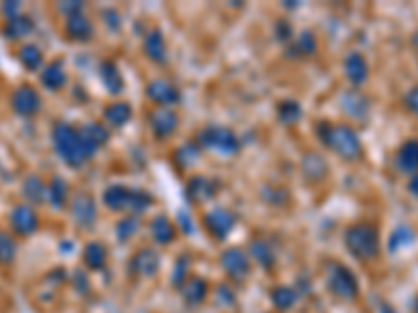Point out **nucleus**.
<instances>
[{"label":"nucleus","mask_w":418,"mask_h":313,"mask_svg":"<svg viewBox=\"0 0 418 313\" xmlns=\"http://www.w3.org/2000/svg\"><path fill=\"white\" fill-rule=\"evenodd\" d=\"M278 115H280L282 121L291 123V121H297V119H299V115H302V109H299V105H297V103L285 101V103L278 107Z\"/></svg>","instance_id":"f704fd0d"},{"label":"nucleus","mask_w":418,"mask_h":313,"mask_svg":"<svg viewBox=\"0 0 418 313\" xmlns=\"http://www.w3.org/2000/svg\"><path fill=\"white\" fill-rule=\"evenodd\" d=\"M329 288L339 299H356L358 297V280L345 266H333L329 270Z\"/></svg>","instance_id":"39448f33"},{"label":"nucleus","mask_w":418,"mask_h":313,"mask_svg":"<svg viewBox=\"0 0 418 313\" xmlns=\"http://www.w3.org/2000/svg\"><path fill=\"white\" fill-rule=\"evenodd\" d=\"M11 105H13V111L23 115V118H32L36 115L42 107V101H40V94L36 88H32L30 84H23L19 86L13 96H11Z\"/></svg>","instance_id":"423d86ee"},{"label":"nucleus","mask_w":418,"mask_h":313,"mask_svg":"<svg viewBox=\"0 0 418 313\" xmlns=\"http://www.w3.org/2000/svg\"><path fill=\"white\" fill-rule=\"evenodd\" d=\"M199 159V149L194 144H185L178 153H176V161L182 165V167H189L194 161Z\"/></svg>","instance_id":"c9c22d12"},{"label":"nucleus","mask_w":418,"mask_h":313,"mask_svg":"<svg viewBox=\"0 0 418 313\" xmlns=\"http://www.w3.org/2000/svg\"><path fill=\"white\" fill-rule=\"evenodd\" d=\"M17 255V242L13 236L0 230V266H11Z\"/></svg>","instance_id":"c85d7f7f"},{"label":"nucleus","mask_w":418,"mask_h":313,"mask_svg":"<svg viewBox=\"0 0 418 313\" xmlns=\"http://www.w3.org/2000/svg\"><path fill=\"white\" fill-rule=\"evenodd\" d=\"M297 48L302 50V52H305V55H312L314 50H316V40H314V36L312 34H302L299 36V42H297Z\"/></svg>","instance_id":"4c0bfd02"},{"label":"nucleus","mask_w":418,"mask_h":313,"mask_svg":"<svg viewBox=\"0 0 418 313\" xmlns=\"http://www.w3.org/2000/svg\"><path fill=\"white\" fill-rule=\"evenodd\" d=\"M151 127L155 132V136L159 138H167L174 134V130L178 127V115L167 109V107H161V109H155L151 113Z\"/></svg>","instance_id":"9b49d317"},{"label":"nucleus","mask_w":418,"mask_h":313,"mask_svg":"<svg viewBox=\"0 0 418 313\" xmlns=\"http://www.w3.org/2000/svg\"><path fill=\"white\" fill-rule=\"evenodd\" d=\"M417 313H418V303H417Z\"/></svg>","instance_id":"37998d69"},{"label":"nucleus","mask_w":418,"mask_h":313,"mask_svg":"<svg viewBox=\"0 0 418 313\" xmlns=\"http://www.w3.org/2000/svg\"><path fill=\"white\" fill-rule=\"evenodd\" d=\"M404 103H406V107L412 111V113H417L418 115V86L417 88H412L408 94H406V98H404Z\"/></svg>","instance_id":"58836bf2"},{"label":"nucleus","mask_w":418,"mask_h":313,"mask_svg":"<svg viewBox=\"0 0 418 313\" xmlns=\"http://www.w3.org/2000/svg\"><path fill=\"white\" fill-rule=\"evenodd\" d=\"M251 255L264 266V268H270L274 263V253L270 249V244L264 242V240H253L251 242Z\"/></svg>","instance_id":"2f4dec72"},{"label":"nucleus","mask_w":418,"mask_h":313,"mask_svg":"<svg viewBox=\"0 0 418 313\" xmlns=\"http://www.w3.org/2000/svg\"><path fill=\"white\" fill-rule=\"evenodd\" d=\"M23 195L30 203H36L40 205L46 196H48V186H44V182L40 180L38 176H30L26 178L23 182Z\"/></svg>","instance_id":"393cba45"},{"label":"nucleus","mask_w":418,"mask_h":313,"mask_svg":"<svg viewBox=\"0 0 418 313\" xmlns=\"http://www.w3.org/2000/svg\"><path fill=\"white\" fill-rule=\"evenodd\" d=\"M187 263H189V259L187 257H182L180 259V266L176 268L178 270V274H174V284H185V278H187Z\"/></svg>","instance_id":"ea45409f"},{"label":"nucleus","mask_w":418,"mask_h":313,"mask_svg":"<svg viewBox=\"0 0 418 313\" xmlns=\"http://www.w3.org/2000/svg\"><path fill=\"white\" fill-rule=\"evenodd\" d=\"M345 74H347V78L351 79L353 84H358V86L364 84L366 78H368V65H366L364 57L358 55V52H351L345 59Z\"/></svg>","instance_id":"6ab92c4d"},{"label":"nucleus","mask_w":418,"mask_h":313,"mask_svg":"<svg viewBox=\"0 0 418 313\" xmlns=\"http://www.w3.org/2000/svg\"><path fill=\"white\" fill-rule=\"evenodd\" d=\"M295 301H297V295H295V290L293 288H289V286H278L276 290H272V303L278 307V309H291L293 305H295Z\"/></svg>","instance_id":"7c9ffc66"},{"label":"nucleus","mask_w":418,"mask_h":313,"mask_svg":"<svg viewBox=\"0 0 418 313\" xmlns=\"http://www.w3.org/2000/svg\"><path fill=\"white\" fill-rule=\"evenodd\" d=\"M320 138L322 142L333 149L337 155L343 159H358L362 155V144L358 134L349 127V125H331V123H322L320 125Z\"/></svg>","instance_id":"7ed1b4c3"},{"label":"nucleus","mask_w":418,"mask_h":313,"mask_svg":"<svg viewBox=\"0 0 418 313\" xmlns=\"http://www.w3.org/2000/svg\"><path fill=\"white\" fill-rule=\"evenodd\" d=\"M132 270L143 278H151L159 270V255L153 249H141L132 259Z\"/></svg>","instance_id":"4468645a"},{"label":"nucleus","mask_w":418,"mask_h":313,"mask_svg":"<svg viewBox=\"0 0 418 313\" xmlns=\"http://www.w3.org/2000/svg\"><path fill=\"white\" fill-rule=\"evenodd\" d=\"M222 268L224 272L234 278V280H243L249 275V270H251V263H249V257L245 251L241 249H229L224 251L222 255Z\"/></svg>","instance_id":"6e6552de"},{"label":"nucleus","mask_w":418,"mask_h":313,"mask_svg":"<svg viewBox=\"0 0 418 313\" xmlns=\"http://www.w3.org/2000/svg\"><path fill=\"white\" fill-rule=\"evenodd\" d=\"M34 30V21L28 17V15H15L6 21V28H4V38L11 40H19L23 36H28L30 32Z\"/></svg>","instance_id":"aec40b11"},{"label":"nucleus","mask_w":418,"mask_h":313,"mask_svg":"<svg viewBox=\"0 0 418 313\" xmlns=\"http://www.w3.org/2000/svg\"><path fill=\"white\" fill-rule=\"evenodd\" d=\"M304 169H305V173H307L312 180H318V178H322V176L326 173V165H324L322 156H318V155L305 156Z\"/></svg>","instance_id":"72a5a7b5"},{"label":"nucleus","mask_w":418,"mask_h":313,"mask_svg":"<svg viewBox=\"0 0 418 313\" xmlns=\"http://www.w3.org/2000/svg\"><path fill=\"white\" fill-rule=\"evenodd\" d=\"M145 52H147L149 59L157 61V63H163L165 61V42H163L161 32L153 30L151 34L145 38Z\"/></svg>","instance_id":"5701e85b"},{"label":"nucleus","mask_w":418,"mask_h":313,"mask_svg":"<svg viewBox=\"0 0 418 313\" xmlns=\"http://www.w3.org/2000/svg\"><path fill=\"white\" fill-rule=\"evenodd\" d=\"M345 246L353 257L362 261L375 259L379 255V228L368 222L353 224L345 232Z\"/></svg>","instance_id":"f03ea898"},{"label":"nucleus","mask_w":418,"mask_h":313,"mask_svg":"<svg viewBox=\"0 0 418 313\" xmlns=\"http://www.w3.org/2000/svg\"><path fill=\"white\" fill-rule=\"evenodd\" d=\"M199 142L207 149H216L224 155H234L238 151V138L234 136V132H230L226 127H207L199 134Z\"/></svg>","instance_id":"20e7f679"},{"label":"nucleus","mask_w":418,"mask_h":313,"mask_svg":"<svg viewBox=\"0 0 418 313\" xmlns=\"http://www.w3.org/2000/svg\"><path fill=\"white\" fill-rule=\"evenodd\" d=\"M182 295L190 305H199L205 297H207V284L201 278H192L185 286H182Z\"/></svg>","instance_id":"b1692460"},{"label":"nucleus","mask_w":418,"mask_h":313,"mask_svg":"<svg viewBox=\"0 0 418 313\" xmlns=\"http://www.w3.org/2000/svg\"><path fill=\"white\" fill-rule=\"evenodd\" d=\"M11 226L19 236H30L38 230V215L30 205H17L11 211Z\"/></svg>","instance_id":"0eeeda50"},{"label":"nucleus","mask_w":418,"mask_h":313,"mask_svg":"<svg viewBox=\"0 0 418 313\" xmlns=\"http://www.w3.org/2000/svg\"><path fill=\"white\" fill-rule=\"evenodd\" d=\"M136 230H138V220L136 217H126V220H121L117 224V236H119V240L130 238Z\"/></svg>","instance_id":"e433bc0d"},{"label":"nucleus","mask_w":418,"mask_h":313,"mask_svg":"<svg viewBox=\"0 0 418 313\" xmlns=\"http://www.w3.org/2000/svg\"><path fill=\"white\" fill-rule=\"evenodd\" d=\"M65 32H67L70 38L84 42V40H90V36H92V23L88 21L86 15L76 13V15H70V17H67Z\"/></svg>","instance_id":"a211bd4d"},{"label":"nucleus","mask_w":418,"mask_h":313,"mask_svg":"<svg viewBox=\"0 0 418 313\" xmlns=\"http://www.w3.org/2000/svg\"><path fill=\"white\" fill-rule=\"evenodd\" d=\"M103 81H105L107 90L114 92V94H117V92L121 90V84H123L119 69H117L115 65H111V63L103 65Z\"/></svg>","instance_id":"473e14b6"},{"label":"nucleus","mask_w":418,"mask_h":313,"mask_svg":"<svg viewBox=\"0 0 418 313\" xmlns=\"http://www.w3.org/2000/svg\"><path fill=\"white\" fill-rule=\"evenodd\" d=\"M59 11H61V13H67V17H70V15H76V13H82V2H67V4H61Z\"/></svg>","instance_id":"a19ab883"},{"label":"nucleus","mask_w":418,"mask_h":313,"mask_svg":"<svg viewBox=\"0 0 418 313\" xmlns=\"http://www.w3.org/2000/svg\"><path fill=\"white\" fill-rule=\"evenodd\" d=\"M408 188H410V193L414 196H418V171L412 176V180H410V184H408Z\"/></svg>","instance_id":"79ce46f5"},{"label":"nucleus","mask_w":418,"mask_h":313,"mask_svg":"<svg viewBox=\"0 0 418 313\" xmlns=\"http://www.w3.org/2000/svg\"><path fill=\"white\" fill-rule=\"evenodd\" d=\"M132 196H134V190L132 188H126L121 184H115V186H109L103 195V200L109 209L114 211H121V209H130L132 205Z\"/></svg>","instance_id":"2eb2a0df"},{"label":"nucleus","mask_w":418,"mask_h":313,"mask_svg":"<svg viewBox=\"0 0 418 313\" xmlns=\"http://www.w3.org/2000/svg\"><path fill=\"white\" fill-rule=\"evenodd\" d=\"M53 144H55L57 155L72 167H79L90 159V153L86 151V147L82 142L79 130L72 127L70 123L61 121L53 127Z\"/></svg>","instance_id":"f257e3e1"},{"label":"nucleus","mask_w":418,"mask_h":313,"mask_svg":"<svg viewBox=\"0 0 418 313\" xmlns=\"http://www.w3.org/2000/svg\"><path fill=\"white\" fill-rule=\"evenodd\" d=\"M205 226L216 238H226L234 228V215L226 209H214L205 215Z\"/></svg>","instance_id":"9d476101"},{"label":"nucleus","mask_w":418,"mask_h":313,"mask_svg":"<svg viewBox=\"0 0 418 313\" xmlns=\"http://www.w3.org/2000/svg\"><path fill=\"white\" fill-rule=\"evenodd\" d=\"M132 118V107L128 103H114L105 109V119L109 125L121 127L123 123H128Z\"/></svg>","instance_id":"412c9836"},{"label":"nucleus","mask_w":418,"mask_h":313,"mask_svg":"<svg viewBox=\"0 0 418 313\" xmlns=\"http://www.w3.org/2000/svg\"><path fill=\"white\" fill-rule=\"evenodd\" d=\"M147 92H149L151 101H155V103L161 105V107L174 105V103H178V98H180L176 86H174L172 81H167V79H153L151 84H149V90H147Z\"/></svg>","instance_id":"f8f14e48"},{"label":"nucleus","mask_w":418,"mask_h":313,"mask_svg":"<svg viewBox=\"0 0 418 313\" xmlns=\"http://www.w3.org/2000/svg\"><path fill=\"white\" fill-rule=\"evenodd\" d=\"M397 167L404 173H417L418 171V140H408L397 151Z\"/></svg>","instance_id":"f3484780"},{"label":"nucleus","mask_w":418,"mask_h":313,"mask_svg":"<svg viewBox=\"0 0 418 313\" xmlns=\"http://www.w3.org/2000/svg\"><path fill=\"white\" fill-rule=\"evenodd\" d=\"M67 196H70L67 182L63 178H53V182L48 186V200L53 203V207L61 209L67 203Z\"/></svg>","instance_id":"bb28decb"},{"label":"nucleus","mask_w":418,"mask_h":313,"mask_svg":"<svg viewBox=\"0 0 418 313\" xmlns=\"http://www.w3.org/2000/svg\"><path fill=\"white\" fill-rule=\"evenodd\" d=\"M40 81H42V86L48 88V90H59V88H63L65 81H67V74H65L63 63H61V61H53L50 65H46V67L42 69V74H40Z\"/></svg>","instance_id":"dca6fc26"},{"label":"nucleus","mask_w":418,"mask_h":313,"mask_svg":"<svg viewBox=\"0 0 418 313\" xmlns=\"http://www.w3.org/2000/svg\"><path fill=\"white\" fill-rule=\"evenodd\" d=\"M84 263L90 270H103L105 263H107V251H105V246L99 244V242L88 244L86 251H84Z\"/></svg>","instance_id":"4be33fe9"},{"label":"nucleus","mask_w":418,"mask_h":313,"mask_svg":"<svg viewBox=\"0 0 418 313\" xmlns=\"http://www.w3.org/2000/svg\"><path fill=\"white\" fill-rule=\"evenodd\" d=\"M19 61L30 69V72H36L42 67V50L34 44H26L21 50H19Z\"/></svg>","instance_id":"c756f323"},{"label":"nucleus","mask_w":418,"mask_h":313,"mask_svg":"<svg viewBox=\"0 0 418 313\" xmlns=\"http://www.w3.org/2000/svg\"><path fill=\"white\" fill-rule=\"evenodd\" d=\"M189 195L192 200L201 203V200L214 196V186L207 178H192L189 182Z\"/></svg>","instance_id":"cd10ccee"},{"label":"nucleus","mask_w":418,"mask_h":313,"mask_svg":"<svg viewBox=\"0 0 418 313\" xmlns=\"http://www.w3.org/2000/svg\"><path fill=\"white\" fill-rule=\"evenodd\" d=\"M79 136H82V142L86 147V151L90 153V156L97 153L99 147H103L109 138V132L105 130V125L101 123H86L82 130H79Z\"/></svg>","instance_id":"ddd939ff"},{"label":"nucleus","mask_w":418,"mask_h":313,"mask_svg":"<svg viewBox=\"0 0 418 313\" xmlns=\"http://www.w3.org/2000/svg\"><path fill=\"white\" fill-rule=\"evenodd\" d=\"M72 215H74V222L77 226L90 228L97 217V207H94L92 196L86 195V193H77L74 196V203H72Z\"/></svg>","instance_id":"1a4fd4ad"},{"label":"nucleus","mask_w":418,"mask_h":313,"mask_svg":"<svg viewBox=\"0 0 418 313\" xmlns=\"http://www.w3.org/2000/svg\"><path fill=\"white\" fill-rule=\"evenodd\" d=\"M151 236L159 244H167L174 240V226L167 217H155L151 224Z\"/></svg>","instance_id":"a878e982"}]
</instances>
